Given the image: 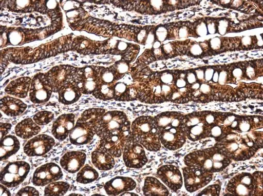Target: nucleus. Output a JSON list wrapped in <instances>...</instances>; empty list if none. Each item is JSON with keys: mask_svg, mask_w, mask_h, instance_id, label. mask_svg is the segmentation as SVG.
Masks as SVG:
<instances>
[{"mask_svg": "<svg viewBox=\"0 0 263 196\" xmlns=\"http://www.w3.org/2000/svg\"><path fill=\"white\" fill-rule=\"evenodd\" d=\"M230 132L219 140L215 145L225 155L237 161L246 160L262 147V134L255 130Z\"/></svg>", "mask_w": 263, "mask_h": 196, "instance_id": "nucleus-1", "label": "nucleus"}, {"mask_svg": "<svg viewBox=\"0 0 263 196\" xmlns=\"http://www.w3.org/2000/svg\"><path fill=\"white\" fill-rule=\"evenodd\" d=\"M222 113L210 112L184 116L183 130L189 140L197 141L211 137L212 130L222 121Z\"/></svg>", "mask_w": 263, "mask_h": 196, "instance_id": "nucleus-2", "label": "nucleus"}, {"mask_svg": "<svg viewBox=\"0 0 263 196\" xmlns=\"http://www.w3.org/2000/svg\"><path fill=\"white\" fill-rule=\"evenodd\" d=\"M188 167H197L210 173L223 170L231 162L217 147L193 152L184 160Z\"/></svg>", "mask_w": 263, "mask_h": 196, "instance_id": "nucleus-3", "label": "nucleus"}, {"mask_svg": "<svg viewBox=\"0 0 263 196\" xmlns=\"http://www.w3.org/2000/svg\"><path fill=\"white\" fill-rule=\"evenodd\" d=\"M133 139L147 150L156 152L161 147L159 131L154 118L141 116L135 120L131 125Z\"/></svg>", "mask_w": 263, "mask_h": 196, "instance_id": "nucleus-4", "label": "nucleus"}, {"mask_svg": "<svg viewBox=\"0 0 263 196\" xmlns=\"http://www.w3.org/2000/svg\"><path fill=\"white\" fill-rule=\"evenodd\" d=\"M227 189L231 195H261L262 172H255L252 174L246 172L241 173L230 181Z\"/></svg>", "mask_w": 263, "mask_h": 196, "instance_id": "nucleus-5", "label": "nucleus"}, {"mask_svg": "<svg viewBox=\"0 0 263 196\" xmlns=\"http://www.w3.org/2000/svg\"><path fill=\"white\" fill-rule=\"evenodd\" d=\"M131 130V124L126 115L122 112L114 111L105 113L96 129V134L102 138L120 131Z\"/></svg>", "mask_w": 263, "mask_h": 196, "instance_id": "nucleus-6", "label": "nucleus"}, {"mask_svg": "<svg viewBox=\"0 0 263 196\" xmlns=\"http://www.w3.org/2000/svg\"><path fill=\"white\" fill-rule=\"evenodd\" d=\"M30 168L29 163L24 161L9 163L1 172L2 184L9 188L18 186L26 179Z\"/></svg>", "mask_w": 263, "mask_h": 196, "instance_id": "nucleus-7", "label": "nucleus"}, {"mask_svg": "<svg viewBox=\"0 0 263 196\" xmlns=\"http://www.w3.org/2000/svg\"><path fill=\"white\" fill-rule=\"evenodd\" d=\"M132 137L131 130L114 132L101 138L98 148L105 150L114 157L119 158Z\"/></svg>", "mask_w": 263, "mask_h": 196, "instance_id": "nucleus-8", "label": "nucleus"}, {"mask_svg": "<svg viewBox=\"0 0 263 196\" xmlns=\"http://www.w3.org/2000/svg\"><path fill=\"white\" fill-rule=\"evenodd\" d=\"M100 70L88 66L77 70L73 82L83 94L93 93L99 83Z\"/></svg>", "mask_w": 263, "mask_h": 196, "instance_id": "nucleus-9", "label": "nucleus"}, {"mask_svg": "<svg viewBox=\"0 0 263 196\" xmlns=\"http://www.w3.org/2000/svg\"><path fill=\"white\" fill-rule=\"evenodd\" d=\"M186 190L193 192L208 184L213 179V173L197 167H187L183 169Z\"/></svg>", "mask_w": 263, "mask_h": 196, "instance_id": "nucleus-10", "label": "nucleus"}, {"mask_svg": "<svg viewBox=\"0 0 263 196\" xmlns=\"http://www.w3.org/2000/svg\"><path fill=\"white\" fill-rule=\"evenodd\" d=\"M53 91L46 74L38 73L33 78L30 89V98L34 104H44L50 100Z\"/></svg>", "mask_w": 263, "mask_h": 196, "instance_id": "nucleus-11", "label": "nucleus"}, {"mask_svg": "<svg viewBox=\"0 0 263 196\" xmlns=\"http://www.w3.org/2000/svg\"><path fill=\"white\" fill-rule=\"evenodd\" d=\"M123 160L126 166L131 168H141L147 162L143 147L132 137L125 145Z\"/></svg>", "mask_w": 263, "mask_h": 196, "instance_id": "nucleus-12", "label": "nucleus"}, {"mask_svg": "<svg viewBox=\"0 0 263 196\" xmlns=\"http://www.w3.org/2000/svg\"><path fill=\"white\" fill-rule=\"evenodd\" d=\"M77 69L68 65L56 66L47 74V77L52 90L58 92L67 83L73 79Z\"/></svg>", "mask_w": 263, "mask_h": 196, "instance_id": "nucleus-13", "label": "nucleus"}, {"mask_svg": "<svg viewBox=\"0 0 263 196\" xmlns=\"http://www.w3.org/2000/svg\"><path fill=\"white\" fill-rule=\"evenodd\" d=\"M63 175L61 168L54 163H49L39 167L35 171L32 180L36 186H44L61 179Z\"/></svg>", "mask_w": 263, "mask_h": 196, "instance_id": "nucleus-14", "label": "nucleus"}, {"mask_svg": "<svg viewBox=\"0 0 263 196\" xmlns=\"http://www.w3.org/2000/svg\"><path fill=\"white\" fill-rule=\"evenodd\" d=\"M96 127L80 118L69 133L70 143L76 146L89 143L96 134Z\"/></svg>", "mask_w": 263, "mask_h": 196, "instance_id": "nucleus-15", "label": "nucleus"}, {"mask_svg": "<svg viewBox=\"0 0 263 196\" xmlns=\"http://www.w3.org/2000/svg\"><path fill=\"white\" fill-rule=\"evenodd\" d=\"M159 136L161 144L170 150L182 148L186 141L182 127L167 128L159 131Z\"/></svg>", "mask_w": 263, "mask_h": 196, "instance_id": "nucleus-16", "label": "nucleus"}, {"mask_svg": "<svg viewBox=\"0 0 263 196\" xmlns=\"http://www.w3.org/2000/svg\"><path fill=\"white\" fill-rule=\"evenodd\" d=\"M54 144L55 141L52 137L42 134L29 141L24 150L29 156H41L49 152Z\"/></svg>", "mask_w": 263, "mask_h": 196, "instance_id": "nucleus-17", "label": "nucleus"}, {"mask_svg": "<svg viewBox=\"0 0 263 196\" xmlns=\"http://www.w3.org/2000/svg\"><path fill=\"white\" fill-rule=\"evenodd\" d=\"M157 175L170 189L175 192L180 190L183 186L182 173L176 166L163 165L158 169Z\"/></svg>", "mask_w": 263, "mask_h": 196, "instance_id": "nucleus-18", "label": "nucleus"}, {"mask_svg": "<svg viewBox=\"0 0 263 196\" xmlns=\"http://www.w3.org/2000/svg\"><path fill=\"white\" fill-rule=\"evenodd\" d=\"M136 185V182L130 178L117 177L106 182L104 188L108 195H118L124 192L134 190Z\"/></svg>", "mask_w": 263, "mask_h": 196, "instance_id": "nucleus-19", "label": "nucleus"}, {"mask_svg": "<svg viewBox=\"0 0 263 196\" xmlns=\"http://www.w3.org/2000/svg\"><path fill=\"white\" fill-rule=\"evenodd\" d=\"M75 116L72 114H64L54 122L52 134L59 141L65 140L74 127Z\"/></svg>", "mask_w": 263, "mask_h": 196, "instance_id": "nucleus-20", "label": "nucleus"}, {"mask_svg": "<svg viewBox=\"0 0 263 196\" xmlns=\"http://www.w3.org/2000/svg\"><path fill=\"white\" fill-rule=\"evenodd\" d=\"M86 159L85 153L80 151H70L61 158L60 164L62 168L71 173L78 172L83 166Z\"/></svg>", "mask_w": 263, "mask_h": 196, "instance_id": "nucleus-21", "label": "nucleus"}, {"mask_svg": "<svg viewBox=\"0 0 263 196\" xmlns=\"http://www.w3.org/2000/svg\"><path fill=\"white\" fill-rule=\"evenodd\" d=\"M115 97L117 101H134L138 98V86L132 83L119 82L114 85Z\"/></svg>", "mask_w": 263, "mask_h": 196, "instance_id": "nucleus-22", "label": "nucleus"}, {"mask_svg": "<svg viewBox=\"0 0 263 196\" xmlns=\"http://www.w3.org/2000/svg\"><path fill=\"white\" fill-rule=\"evenodd\" d=\"M184 116L177 112H164L154 119L158 130L161 131L170 127H183Z\"/></svg>", "mask_w": 263, "mask_h": 196, "instance_id": "nucleus-23", "label": "nucleus"}, {"mask_svg": "<svg viewBox=\"0 0 263 196\" xmlns=\"http://www.w3.org/2000/svg\"><path fill=\"white\" fill-rule=\"evenodd\" d=\"M59 102L65 105L76 103L81 95V92L73 81L63 86L59 91Z\"/></svg>", "mask_w": 263, "mask_h": 196, "instance_id": "nucleus-24", "label": "nucleus"}, {"mask_svg": "<svg viewBox=\"0 0 263 196\" xmlns=\"http://www.w3.org/2000/svg\"><path fill=\"white\" fill-rule=\"evenodd\" d=\"M27 108V105L14 97L5 96L1 100V110L9 116H19L25 112Z\"/></svg>", "mask_w": 263, "mask_h": 196, "instance_id": "nucleus-25", "label": "nucleus"}, {"mask_svg": "<svg viewBox=\"0 0 263 196\" xmlns=\"http://www.w3.org/2000/svg\"><path fill=\"white\" fill-rule=\"evenodd\" d=\"M31 79L23 77L11 82L6 87V92L20 98L26 97L31 84Z\"/></svg>", "mask_w": 263, "mask_h": 196, "instance_id": "nucleus-26", "label": "nucleus"}, {"mask_svg": "<svg viewBox=\"0 0 263 196\" xmlns=\"http://www.w3.org/2000/svg\"><path fill=\"white\" fill-rule=\"evenodd\" d=\"M92 162L100 170H109L115 165L114 156L104 150L98 148L92 153Z\"/></svg>", "mask_w": 263, "mask_h": 196, "instance_id": "nucleus-27", "label": "nucleus"}, {"mask_svg": "<svg viewBox=\"0 0 263 196\" xmlns=\"http://www.w3.org/2000/svg\"><path fill=\"white\" fill-rule=\"evenodd\" d=\"M21 148L18 139L13 135H8L1 140V161H5L16 154Z\"/></svg>", "mask_w": 263, "mask_h": 196, "instance_id": "nucleus-28", "label": "nucleus"}, {"mask_svg": "<svg viewBox=\"0 0 263 196\" xmlns=\"http://www.w3.org/2000/svg\"><path fill=\"white\" fill-rule=\"evenodd\" d=\"M41 128L31 119H27L20 123L15 127L16 135L23 139H29L38 134Z\"/></svg>", "mask_w": 263, "mask_h": 196, "instance_id": "nucleus-29", "label": "nucleus"}, {"mask_svg": "<svg viewBox=\"0 0 263 196\" xmlns=\"http://www.w3.org/2000/svg\"><path fill=\"white\" fill-rule=\"evenodd\" d=\"M145 195H168L169 191L167 188L156 178L147 177L143 188Z\"/></svg>", "mask_w": 263, "mask_h": 196, "instance_id": "nucleus-30", "label": "nucleus"}, {"mask_svg": "<svg viewBox=\"0 0 263 196\" xmlns=\"http://www.w3.org/2000/svg\"><path fill=\"white\" fill-rule=\"evenodd\" d=\"M99 177L98 172L89 165H85L78 173L76 180L81 184H88L97 180Z\"/></svg>", "mask_w": 263, "mask_h": 196, "instance_id": "nucleus-31", "label": "nucleus"}, {"mask_svg": "<svg viewBox=\"0 0 263 196\" xmlns=\"http://www.w3.org/2000/svg\"><path fill=\"white\" fill-rule=\"evenodd\" d=\"M114 85L100 84L93 93V95L104 101L111 100L115 97Z\"/></svg>", "mask_w": 263, "mask_h": 196, "instance_id": "nucleus-32", "label": "nucleus"}, {"mask_svg": "<svg viewBox=\"0 0 263 196\" xmlns=\"http://www.w3.org/2000/svg\"><path fill=\"white\" fill-rule=\"evenodd\" d=\"M69 187L70 185L65 182H53L46 187L45 195H64Z\"/></svg>", "mask_w": 263, "mask_h": 196, "instance_id": "nucleus-33", "label": "nucleus"}, {"mask_svg": "<svg viewBox=\"0 0 263 196\" xmlns=\"http://www.w3.org/2000/svg\"><path fill=\"white\" fill-rule=\"evenodd\" d=\"M54 119V114L49 111H42L37 113L33 117V121L39 126H45Z\"/></svg>", "mask_w": 263, "mask_h": 196, "instance_id": "nucleus-34", "label": "nucleus"}, {"mask_svg": "<svg viewBox=\"0 0 263 196\" xmlns=\"http://www.w3.org/2000/svg\"><path fill=\"white\" fill-rule=\"evenodd\" d=\"M220 187L218 185H213L203 190L199 195H219Z\"/></svg>", "mask_w": 263, "mask_h": 196, "instance_id": "nucleus-35", "label": "nucleus"}, {"mask_svg": "<svg viewBox=\"0 0 263 196\" xmlns=\"http://www.w3.org/2000/svg\"><path fill=\"white\" fill-rule=\"evenodd\" d=\"M39 192L34 187L27 186L21 189L16 195H39Z\"/></svg>", "mask_w": 263, "mask_h": 196, "instance_id": "nucleus-36", "label": "nucleus"}, {"mask_svg": "<svg viewBox=\"0 0 263 196\" xmlns=\"http://www.w3.org/2000/svg\"><path fill=\"white\" fill-rule=\"evenodd\" d=\"M12 128V125L9 124L1 123V140L8 134Z\"/></svg>", "mask_w": 263, "mask_h": 196, "instance_id": "nucleus-37", "label": "nucleus"}, {"mask_svg": "<svg viewBox=\"0 0 263 196\" xmlns=\"http://www.w3.org/2000/svg\"><path fill=\"white\" fill-rule=\"evenodd\" d=\"M1 195H11L10 191L3 184L1 185Z\"/></svg>", "mask_w": 263, "mask_h": 196, "instance_id": "nucleus-38", "label": "nucleus"}, {"mask_svg": "<svg viewBox=\"0 0 263 196\" xmlns=\"http://www.w3.org/2000/svg\"><path fill=\"white\" fill-rule=\"evenodd\" d=\"M122 195H137V194H135L134 193H131V192H125V193H123V194H121Z\"/></svg>", "mask_w": 263, "mask_h": 196, "instance_id": "nucleus-39", "label": "nucleus"}]
</instances>
